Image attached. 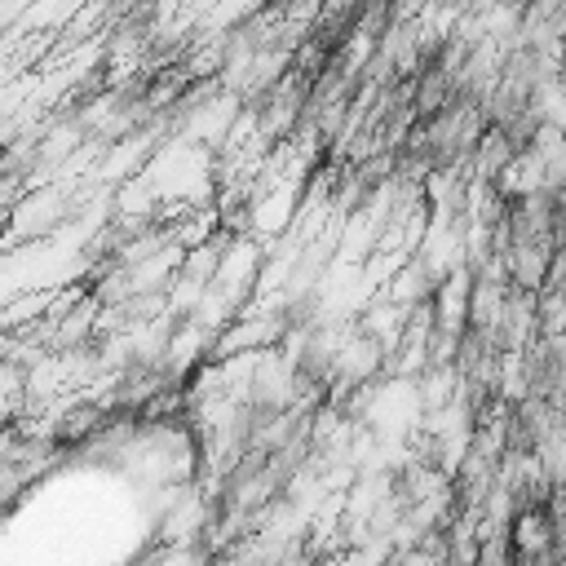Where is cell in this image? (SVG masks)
Returning a JSON list of instances; mask_svg holds the SVG:
<instances>
[{
  "label": "cell",
  "instance_id": "obj_1",
  "mask_svg": "<svg viewBox=\"0 0 566 566\" xmlns=\"http://www.w3.org/2000/svg\"><path fill=\"white\" fill-rule=\"evenodd\" d=\"M553 535H557V526H553L548 509H531V513H517V517L509 522V544H513L517 557H539V553H548V548H553Z\"/></svg>",
  "mask_w": 566,
  "mask_h": 566
},
{
  "label": "cell",
  "instance_id": "obj_2",
  "mask_svg": "<svg viewBox=\"0 0 566 566\" xmlns=\"http://www.w3.org/2000/svg\"><path fill=\"white\" fill-rule=\"evenodd\" d=\"M513 159H517V150H513L509 133H504V128H491V133L482 137V146L473 150V181L495 186V181H500V172H504Z\"/></svg>",
  "mask_w": 566,
  "mask_h": 566
}]
</instances>
